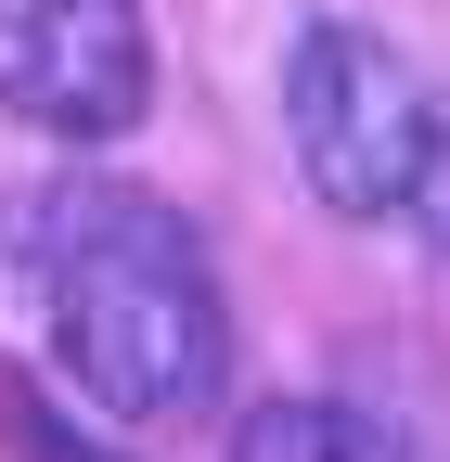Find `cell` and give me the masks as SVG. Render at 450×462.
I'll return each mask as SVG.
<instances>
[{
    "label": "cell",
    "instance_id": "obj_6",
    "mask_svg": "<svg viewBox=\"0 0 450 462\" xmlns=\"http://www.w3.org/2000/svg\"><path fill=\"white\" fill-rule=\"evenodd\" d=\"M425 231H437V245H450V154H437V180H425V206H412Z\"/></svg>",
    "mask_w": 450,
    "mask_h": 462
},
{
    "label": "cell",
    "instance_id": "obj_1",
    "mask_svg": "<svg viewBox=\"0 0 450 462\" xmlns=\"http://www.w3.org/2000/svg\"><path fill=\"white\" fill-rule=\"evenodd\" d=\"M39 282L52 346L117 424H181L219 398V270L193 218L142 180H65L39 193Z\"/></svg>",
    "mask_w": 450,
    "mask_h": 462
},
{
    "label": "cell",
    "instance_id": "obj_4",
    "mask_svg": "<svg viewBox=\"0 0 450 462\" xmlns=\"http://www.w3.org/2000/svg\"><path fill=\"white\" fill-rule=\"evenodd\" d=\"M232 462H399L348 398H258L245 411V437H232Z\"/></svg>",
    "mask_w": 450,
    "mask_h": 462
},
{
    "label": "cell",
    "instance_id": "obj_5",
    "mask_svg": "<svg viewBox=\"0 0 450 462\" xmlns=\"http://www.w3.org/2000/svg\"><path fill=\"white\" fill-rule=\"evenodd\" d=\"M0 437H14L26 462H117V449L65 437V411H39V385H14V373H0Z\"/></svg>",
    "mask_w": 450,
    "mask_h": 462
},
{
    "label": "cell",
    "instance_id": "obj_3",
    "mask_svg": "<svg viewBox=\"0 0 450 462\" xmlns=\"http://www.w3.org/2000/svg\"><path fill=\"white\" fill-rule=\"evenodd\" d=\"M0 103L52 142H117L155 116L142 0H0Z\"/></svg>",
    "mask_w": 450,
    "mask_h": 462
},
{
    "label": "cell",
    "instance_id": "obj_2",
    "mask_svg": "<svg viewBox=\"0 0 450 462\" xmlns=\"http://www.w3.org/2000/svg\"><path fill=\"white\" fill-rule=\"evenodd\" d=\"M284 116H296V167L334 218H412L437 180V103L425 78L386 51L373 26H309L284 51Z\"/></svg>",
    "mask_w": 450,
    "mask_h": 462
}]
</instances>
